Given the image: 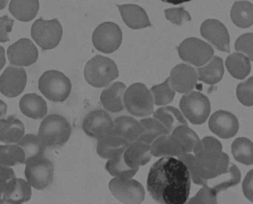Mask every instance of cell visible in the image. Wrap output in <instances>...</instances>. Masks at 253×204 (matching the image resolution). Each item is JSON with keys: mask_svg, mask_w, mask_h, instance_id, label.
Returning a JSON list of instances; mask_svg holds the SVG:
<instances>
[{"mask_svg": "<svg viewBox=\"0 0 253 204\" xmlns=\"http://www.w3.org/2000/svg\"><path fill=\"white\" fill-rule=\"evenodd\" d=\"M237 95L238 100L243 105L253 106V76L240 83L237 87Z\"/></svg>", "mask_w": 253, "mask_h": 204, "instance_id": "obj_42", "label": "cell"}, {"mask_svg": "<svg viewBox=\"0 0 253 204\" xmlns=\"http://www.w3.org/2000/svg\"><path fill=\"white\" fill-rule=\"evenodd\" d=\"M123 20L130 28L142 29L151 26L146 12L140 6L135 4L117 5Z\"/></svg>", "mask_w": 253, "mask_h": 204, "instance_id": "obj_21", "label": "cell"}, {"mask_svg": "<svg viewBox=\"0 0 253 204\" xmlns=\"http://www.w3.org/2000/svg\"><path fill=\"white\" fill-rule=\"evenodd\" d=\"M180 146L184 154L194 151L200 139L195 132L188 126H180L170 133Z\"/></svg>", "mask_w": 253, "mask_h": 204, "instance_id": "obj_36", "label": "cell"}, {"mask_svg": "<svg viewBox=\"0 0 253 204\" xmlns=\"http://www.w3.org/2000/svg\"><path fill=\"white\" fill-rule=\"evenodd\" d=\"M201 34L221 52H230V36L225 25L216 20H208L202 24Z\"/></svg>", "mask_w": 253, "mask_h": 204, "instance_id": "obj_15", "label": "cell"}, {"mask_svg": "<svg viewBox=\"0 0 253 204\" xmlns=\"http://www.w3.org/2000/svg\"><path fill=\"white\" fill-rule=\"evenodd\" d=\"M197 161L209 162L217 160L223 156L222 145L213 137H206L200 140L194 149Z\"/></svg>", "mask_w": 253, "mask_h": 204, "instance_id": "obj_24", "label": "cell"}, {"mask_svg": "<svg viewBox=\"0 0 253 204\" xmlns=\"http://www.w3.org/2000/svg\"><path fill=\"white\" fill-rule=\"evenodd\" d=\"M225 65L229 73L237 79H244L251 69L249 57L241 53H234L227 57Z\"/></svg>", "mask_w": 253, "mask_h": 204, "instance_id": "obj_35", "label": "cell"}, {"mask_svg": "<svg viewBox=\"0 0 253 204\" xmlns=\"http://www.w3.org/2000/svg\"><path fill=\"white\" fill-rule=\"evenodd\" d=\"M14 21L8 16H4L1 18V42H5L9 41V34L12 30Z\"/></svg>", "mask_w": 253, "mask_h": 204, "instance_id": "obj_46", "label": "cell"}, {"mask_svg": "<svg viewBox=\"0 0 253 204\" xmlns=\"http://www.w3.org/2000/svg\"><path fill=\"white\" fill-rule=\"evenodd\" d=\"M232 21L239 28L246 29L253 24V4L249 1H236L231 11Z\"/></svg>", "mask_w": 253, "mask_h": 204, "instance_id": "obj_34", "label": "cell"}, {"mask_svg": "<svg viewBox=\"0 0 253 204\" xmlns=\"http://www.w3.org/2000/svg\"><path fill=\"white\" fill-rule=\"evenodd\" d=\"M20 108L24 115L35 120L43 118L48 111L46 101L35 93L24 95L20 101Z\"/></svg>", "mask_w": 253, "mask_h": 204, "instance_id": "obj_23", "label": "cell"}, {"mask_svg": "<svg viewBox=\"0 0 253 204\" xmlns=\"http://www.w3.org/2000/svg\"><path fill=\"white\" fill-rule=\"evenodd\" d=\"M84 74L88 84L102 88L117 79L119 71L115 62L108 57L97 55L87 63Z\"/></svg>", "mask_w": 253, "mask_h": 204, "instance_id": "obj_3", "label": "cell"}, {"mask_svg": "<svg viewBox=\"0 0 253 204\" xmlns=\"http://www.w3.org/2000/svg\"><path fill=\"white\" fill-rule=\"evenodd\" d=\"M209 127L212 132L220 138H229L237 133L239 123L232 113L220 110L212 114L209 121Z\"/></svg>", "mask_w": 253, "mask_h": 204, "instance_id": "obj_17", "label": "cell"}, {"mask_svg": "<svg viewBox=\"0 0 253 204\" xmlns=\"http://www.w3.org/2000/svg\"><path fill=\"white\" fill-rule=\"evenodd\" d=\"M180 58L196 67L206 65L212 58L214 51L210 44L197 38L190 37L183 41L178 49Z\"/></svg>", "mask_w": 253, "mask_h": 204, "instance_id": "obj_11", "label": "cell"}, {"mask_svg": "<svg viewBox=\"0 0 253 204\" xmlns=\"http://www.w3.org/2000/svg\"><path fill=\"white\" fill-rule=\"evenodd\" d=\"M234 158L239 163L246 165L253 164V143L248 138L239 137L232 144Z\"/></svg>", "mask_w": 253, "mask_h": 204, "instance_id": "obj_37", "label": "cell"}, {"mask_svg": "<svg viewBox=\"0 0 253 204\" xmlns=\"http://www.w3.org/2000/svg\"><path fill=\"white\" fill-rule=\"evenodd\" d=\"M40 10L39 0H11L9 10L19 21H33Z\"/></svg>", "mask_w": 253, "mask_h": 204, "instance_id": "obj_28", "label": "cell"}, {"mask_svg": "<svg viewBox=\"0 0 253 204\" xmlns=\"http://www.w3.org/2000/svg\"><path fill=\"white\" fill-rule=\"evenodd\" d=\"M0 81L2 94L14 98L24 91L27 85V74L23 68L10 66L5 68Z\"/></svg>", "mask_w": 253, "mask_h": 204, "instance_id": "obj_13", "label": "cell"}, {"mask_svg": "<svg viewBox=\"0 0 253 204\" xmlns=\"http://www.w3.org/2000/svg\"><path fill=\"white\" fill-rule=\"evenodd\" d=\"M63 34L61 24L58 19L45 20L41 18L31 28V36L42 49H54L59 44Z\"/></svg>", "mask_w": 253, "mask_h": 204, "instance_id": "obj_6", "label": "cell"}, {"mask_svg": "<svg viewBox=\"0 0 253 204\" xmlns=\"http://www.w3.org/2000/svg\"><path fill=\"white\" fill-rule=\"evenodd\" d=\"M126 89L123 82H116L104 89L100 95V102L106 111L118 113L124 110Z\"/></svg>", "mask_w": 253, "mask_h": 204, "instance_id": "obj_20", "label": "cell"}, {"mask_svg": "<svg viewBox=\"0 0 253 204\" xmlns=\"http://www.w3.org/2000/svg\"><path fill=\"white\" fill-rule=\"evenodd\" d=\"M17 144L21 146L25 153L24 164H27L35 159L44 157L46 148L41 142L39 136L33 134L25 135Z\"/></svg>", "mask_w": 253, "mask_h": 204, "instance_id": "obj_32", "label": "cell"}, {"mask_svg": "<svg viewBox=\"0 0 253 204\" xmlns=\"http://www.w3.org/2000/svg\"><path fill=\"white\" fill-rule=\"evenodd\" d=\"M236 50L248 55L253 62V33L240 36L235 43Z\"/></svg>", "mask_w": 253, "mask_h": 204, "instance_id": "obj_44", "label": "cell"}, {"mask_svg": "<svg viewBox=\"0 0 253 204\" xmlns=\"http://www.w3.org/2000/svg\"><path fill=\"white\" fill-rule=\"evenodd\" d=\"M54 171L53 163L43 157L26 164L25 175L31 187L41 190L45 189L52 184Z\"/></svg>", "mask_w": 253, "mask_h": 204, "instance_id": "obj_10", "label": "cell"}, {"mask_svg": "<svg viewBox=\"0 0 253 204\" xmlns=\"http://www.w3.org/2000/svg\"><path fill=\"white\" fill-rule=\"evenodd\" d=\"M183 163H184L189 170L190 175L194 183L201 185V186H208V181L202 180L199 176L197 170V158L195 156L189 154V153L178 156Z\"/></svg>", "mask_w": 253, "mask_h": 204, "instance_id": "obj_41", "label": "cell"}, {"mask_svg": "<svg viewBox=\"0 0 253 204\" xmlns=\"http://www.w3.org/2000/svg\"><path fill=\"white\" fill-rule=\"evenodd\" d=\"M165 14L168 20L179 26L183 23L191 20V16L183 8L167 9Z\"/></svg>", "mask_w": 253, "mask_h": 204, "instance_id": "obj_45", "label": "cell"}, {"mask_svg": "<svg viewBox=\"0 0 253 204\" xmlns=\"http://www.w3.org/2000/svg\"><path fill=\"white\" fill-rule=\"evenodd\" d=\"M154 117L159 120L169 133L180 126H188L187 121L181 112L173 106L160 108L154 112Z\"/></svg>", "mask_w": 253, "mask_h": 204, "instance_id": "obj_30", "label": "cell"}, {"mask_svg": "<svg viewBox=\"0 0 253 204\" xmlns=\"http://www.w3.org/2000/svg\"><path fill=\"white\" fill-rule=\"evenodd\" d=\"M191 178L186 165L179 159L166 156L152 166L147 189L156 202L185 204L191 191Z\"/></svg>", "mask_w": 253, "mask_h": 204, "instance_id": "obj_1", "label": "cell"}, {"mask_svg": "<svg viewBox=\"0 0 253 204\" xmlns=\"http://www.w3.org/2000/svg\"><path fill=\"white\" fill-rule=\"evenodd\" d=\"M163 2L174 5L180 4L192 1V0H161Z\"/></svg>", "mask_w": 253, "mask_h": 204, "instance_id": "obj_49", "label": "cell"}, {"mask_svg": "<svg viewBox=\"0 0 253 204\" xmlns=\"http://www.w3.org/2000/svg\"><path fill=\"white\" fill-rule=\"evenodd\" d=\"M72 131V126L65 117L50 114L42 121L38 136L46 148H56L67 142Z\"/></svg>", "mask_w": 253, "mask_h": 204, "instance_id": "obj_2", "label": "cell"}, {"mask_svg": "<svg viewBox=\"0 0 253 204\" xmlns=\"http://www.w3.org/2000/svg\"><path fill=\"white\" fill-rule=\"evenodd\" d=\"M154 103L156 105H164L171 102L175 95V91L170 84L168 78L163 84L155 86L151 88Z\"/></svg>", "mask_w": 253, "mask_h": 204, "instance_id": "obj_40", "label": "cell"}, {"mask_svg": "<svg viewBox=\"0 0 253 204\" xmlns=\"http://www.w3.org/2000/svg\"><path fill=\"white\" fill-rule=\"evenodd\" d=\"M0 154L1 166L10 167L25 163V153L18 144L1 145L0 147Z\"/></svg>", "mask_w": 253, "mask_h": 204, "instance_id": "obj_38", "label": "cell"}, {"mask_svg": "<svg viewBox=\"0 0 253 204\" xmlns=\"http://www.w3.org/2000/svg\"><path fill=\"white\" fill-rule=\"evenodd\" d=\"M152 155L156 157L179 156L184 154L180 146L173 136L169 135L158 137L151 145Z\"/></svg>", "mask_w": 253, "mask_h": 204, "instance_id": "obj_29", "label": "cell"}, {"mask_svg": "<svg viewBox=\"0 0 253 204\" xmlns=\"http://www.w3.org/2000/svg\"><path fill=\"white\" fill-rule=\"evenodd\" d=\"M122 40L121 29L117 24L110 22L100 24L92 34L93 46L105 54L115 52L121 45Z\"/></svg>", "mask_w": 253, "mask_h": 204, "instance_id": "obj_9", "label": "cell"}, {"mask_svg": "<svg viewBox=\"0 0 253 204\" xmlns=\"http://www.w3.org/2000/svg\"><path fill=\"white\" fill-rule=\"evenodd\" d=\"M217 194L212 188L205 186L189 201L188 204H216Z\"/></svg>", "mask_w": 253, "mask_h": 204, "instance_id": "obj_43", "label": "cell"}, {"mask_svg": "<svg viewBox=\"0 0 253 204\" xmlns=\"http://www.w3.org/2000/svg\"><path fill=\"white\" fill-rule=\"evenodd\" d=\"M198 72L199 80L209 85L216 84L224 75L223 61L220 57L214 56L208 65L199 68Z\"/></svg>", "mask_w": 253, "mask_h": 204, "instance_id": "obj_33", "label": "cell"}, {"mask_svg": "<svg viewBox=\"0 0 253 204\" xmlns=\"http://www.w3.org/2000/svg\"><path fill=\"white\" fill-rule=\"evenodd\" d=\"M143 131L140 122L129 116H121L114 121L111 135L121 137L129 145L140 136Z\"/></svg>", "mask_w": 253, "mask_h": 204, "instance_id": "obj_19", "label": "cell"}, {"mask_svg": "<svg viewBox=\"0 0 253 204\" xmlns=\"http://www.w3.org/2000/svg\"><path fill=\"white\" fill-rule=\"evenodd\" d=\"M199 79L198 73L191 66L181 64L170 72L169 80L175 91L186 94L193 90Z\"/></svg>", "mask_w": 253, "mask_h": 204, "instance_id": "obj_16", "label": "cell"}, {"mask_svg": "<svg viewBox=\"0 0 253 204\" xmlns=\"http://www.w3.org/2000/svg\"><path fill=\"white\" fill-rule=\"evenodd\" d=\"M107 171L114 177L132 178L139 169H132L126 164L124 154L109 159L106 164Z\"/></svg>", "mask_w": 253, "mask_h": 204, "instance_id": "obj_39", "label": "cell"}, {"mask_svg": "<svg viewBox=\"0 0 253 204\" xmlns=\"http://www.w3.org/2000/svg\"><path fill=\"white\" fill-rule=\"evenodd\" d=\"M152 155L151 145L137 140L129 144L124 153L125 162L132 169H140L146 165Z\"/></svg>", "mask_w": 253, "mask_h": 204, "instance_id": "obj_22", "label": "cell"}, {"mask_svg": "<svg viewBox=\"0 0 253 204\" xmlns=\"http://www.w3.org/2000/svg\"><path fill=\"white\" fill-rule=\"evenodd\" d=\"M128 145L121 137L110 135L98 139L97 152L100 157L110 159L123 154Z\"/></svg>", "mask_w": 253, "mask_h": 204, "instance_id": "obj_25", "label": "cell"}, {"mask_svg": "<svg viewBox=\"0 0 253 204\" xmlns=\"http://www.w3.org/2000/svg\"><path fill=\"white\" fill-rule=\"evenodd\" d=\"M25 127L21 120L14 116L1 120L0 139L6 144L17 143L24 136Z\"/></svg>", "mask_w": 253, "mask_h": 204, "instance_id": "obj_27", "label": "cell"}, {"mask_svg": "<svg viewBox=\"0 0 253 204\" xmlns=\"http://www.w3.org/2000/svg\"><path fill=\"white\" fill-rule=\"evenodd\" d=\"M154 104L153 95L143 84L136 83L126 91L125 107L132 116L140 117L150 116L154 112Z\"/></svg>", "mask_w": 253, "mask_h": 204, "instance_id": "obj_5", "label": "cell"}, {"mask_svg": "<svg viewBox=\"0 0 253 204\" xmlns=\"http://www.w3.org/2000/svg\"><path fill=\"white\" fill-rule=\"evenodd\" d=\"M140 123L143 131L137 140L149 145H151L158 137L170 134L166 127L155 118L142 119Z\"/></svg>", "mask_w": 253, "mask_h": 204, "instance_id": "obj_31", "label": "cell"}, {"mask_svg": "<svg viewBox=\"0 0 253 204\" xmlns=\"http://www.w3.org/2000/svg\"><path fill=\"white\" fill-rule=\"evenodd\" d=\"M31 186L28 181L16 178L1 191L2 204H22L29 201L32 196Z\"/></svg>", "mask_w": 253, "mask_h": 204, "instance_id": "obj_18", "label": "cell"}, {"mask_svg": "<svg viewBox=\"0 0 253 204\" xmlns=\"http://www.w3.org/2000/svg\"><path fill=\"white\" fill-rule=\"evenodd\" d=\"M10 65L16 67H29L34 65L39 58V52L30 39L22 38L7 49Z\"/></svg>", "mask_w": 253, "mask_h": 204, "instance_id": "obj_14", "label": "cell"}, {"mask_svg": "<svg viewBox=\"0 0 253 204\" xmlns=\"http://www.w3.org/2000/svg\"><path fill=\"white\" fill-rule=\"evenodd\" d=\"M39 87L44 97L56 103L64 102L68 98L72 85L70 79L63 73L49 70L41 76Z\"/></svg>", "mask_w": 253, "mask_h": 204, "instance_id": "obj_4", "label": "cell"}, {"mask_svg": "<svg viewBox=\"0 0 253 204\" xmlns=\"http://www.w3.org/2000/svg\"><path fill=\"white\" fill-rule=\"evenodd\" d=\"M180 107L183 115L194 125L205 123L211 111L210 100L205 95L197 92H191L183 95Z\"/></svg>", "mask_w": 253, "mask_h": 204, "instance_id": "obj_7", "label": "cell"}, {"mask_svg": "<svg viewBox=\"0 0 253 204\" xmlns=\"http://www.w3.org/2000/svg\"><path fill=\"white\" fill-rule=\"evenodd\" d=\"M8 0H1V9H3L7 5Z\"/></svg>", "mask_w": 253, "mask_h": 204, "instance_id": "obj_51", "label": "cell"}, {"mask_svg": "<svg viewBox=\"0 0 253 204\" xmlns=\"http://www.w3.org/2000/svg\"><path fill=\"white\" fill-rule=\"evenodd\" d=\"M243 189L247 199L253 202V170L247 174L243 183Z\"/></svg>", "mask_w": 253, "mask_h": 204, "instance_id": "obj_48", "label": "cell"}, {"mask_svg": "<svg viewBox=\"0 0 253 204\" xmlns=\"http://www.w3.org/2000/svg\"><path fill=\"white\" fill-rule=\"evenodd\" d=\"M16 176L14 170L8 167L1 165V185L0 187L3 190L12 180L15 179Z\"/></svg>", "mask_w": 253, "mask_h": 204, "instance_id": "obj_47", "label": "cell"}, {"mask_svg": "<svg viewBox=\"0 0 253 204\" xmlns=\"http://www.w3.org/2000/svg\"><path fill=\"white\" fill-rule=\"evenodd\" d=\"M1 69H2L5 63V52L2 47H1Z\"/></svg>", "mask_w": 253, "mask_h": 204, "instance_id": "obj_50", "label": "cell"}, {"mask_svg": "<svg viewBox=\"0 0 253 204\" xmlns=\"http://www.w3.org/2000/svg\"><path fill=\"white\" fill-rule=\"evenodd\" d=\"M197 164L199 176L202 180L207 181L227 173L230 167L229 157L225 153L217 161L200 162L197 159Z\"/></svg>", "mask_w": 253, "mask_h": 204, "instance_id": "obj_26", "label": "cell"}, {"mask_svg": "<svg viewBox=\"0 0 253 204\" xmlns=\"http://www.w3.org/2000/svg\"><path fill=\"white\" fill-rule=\"evenodd\" d=\"M114 122L110 114L102 109L90 111L84 118L82 129L86 135L99 139L111 135Z\"/></svg>", "mask_w": 253, "mask_h": 204, "instance_id": "obj_12", "label": "cell"}, {"mask_svg": "<svg viewBox=\"0 0 253 204\" xmlns=\"http://www.w3.org/2000/svg\"><path fill=\"white\" fill-rule=\"evenodd\" d=\"M109 189L114 197L125 204H140L145 199V190L138 181L115 177L109 183Z\"/></svg>", "mask_w": 253, "mask_h": 204, "instance_id": "obj_8", "label": "cell"}]
</instances>
